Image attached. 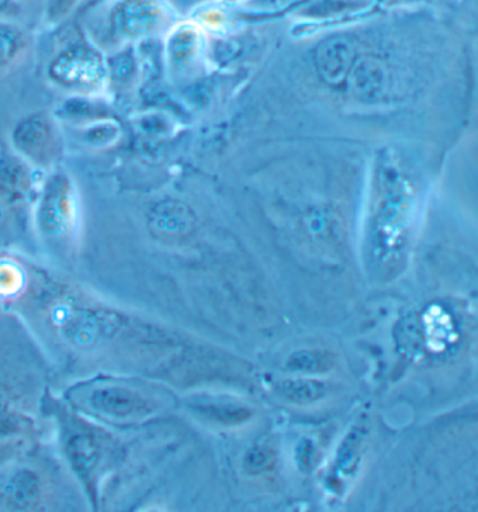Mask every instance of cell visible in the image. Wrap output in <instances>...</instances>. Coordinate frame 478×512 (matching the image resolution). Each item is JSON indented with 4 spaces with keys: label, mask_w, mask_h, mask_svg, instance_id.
<instances>
[{
    "label": "cell",
    "mask_w": 478,
    "mask_h": 512,
    "mask_svg": "<svg viewBox=\"0 0 478 512\" xmlns=\"http://www.w3.org/2000/svg\"><path fill=\"white\" fill-rule=\"evenodd\" d=\"M277 462V455L270 448L256 447L251 448L244 455L243 468L250 475H260L274 468Z\"/></svg>",
    "instance_id": "14"
},
{
    "label": "cell",
    "mask_w": 478,
    "mask_h": 512,
    "mask_svg": "<svg viewBox=\"0 0 478 512\" xmlns=\"http://www.w3.org/2000/svg\"><path fill=\"white\" fill-rule=\"evenodd\" d=\"M59 444L68 469L82 484L90 503L99 505L101 486L127 455V447L110 427L87 419L62 404L55 412Z\"/></svg>",
    "instance_id": "2"
},
{
    "label": "cell",
    "mask_w": 478,
    "mask_h": 512,
    "mask_svg": "<svg viewBox=\"0 0 478 512\" xmlns=\"http://www.w3.org/2000/svg\"><path fill=\"white\" fill-rule=\"evenodd\" d=\"M285 367L292 374H327L336 367V355L326 350H300L288 358Z\"/></svg>",
    "instance_id": "10"
},
{
    "label": "cell",
    "mask_w": 478,
    "mask_h": 512,
    "mask_svg": "<svg viewBox=\"0 0 478 512\" xmlns=\"http://www.w3.org/2000/svg\"><path fill=\"white\" fill-rule=\"evenodd\" d=\"M16 38L6 30H0V64L9 61L15 54Z\"/></svg>",
    "instance_id": "15"
},
{
    "label": "cell",
    "mask_w": 478,
    "mask_h": 512,
    "mask_svg": "<svg viewBox=\"0 0 478 512\" xmlns=\"http://www.w3.org/2000/svg\"><path fill=\"white\" fill-rule=\"evenodd\" d=\"M29 173L17 159H5L0 162V193L17 200L22 198L29 187Z\"/></svg>",
    "instance_id": "13"
},
{
    "label": "cell",
    "mask_w": 478,
    "mask_h": 512,
    "mask_svg": "<svg viewBox=\"0 0 478 512\" xmlns=\"http://www.w3.org/2000/svg\"><path fill=\"white\" fill-rule=\"evenodd\" d=\"M197 413L205 419L223 424V426H237V424L246 423L253 412L249 407L240 406L232 403H200L197 407Z\"/></svg>",
    "instance_id": "12"
},
{
    "label": "cell",
    "mask_w": 478,
    "mask_h": 512,
    "mask_svg": "<svg viewBox=\"0 0 478 512\" xmlns=\"http://www.w3.org/2000/svg\"><path fill=\"white\" fill-rule=\"evenodd\" d=\"M330 388L326 382L314 379H289L278 385L279 396L295 404H312L329 395Z\"/></svg>",
    "instance_id": "11"
},
{
    "label": "cell",
    "mask_w": 478,
    "mask_h": 512,
    "mask_svg": "<svg viewBox=\"0 0 478 512\" xmlns=\"http://www.w3.org/2000/svg\"><path fill=\"white\" fill-rule=\"evenodd\" d=\"M12 0H0V13L6 12L10 8Z\"/></svg>",
    "instance_id": "17"
},
{
    "label": "cell",
    "mask_w": 478,
    "mask_h": 512,
    "mask_svg": "<svg viewBox=\"0 0 478 512\" xmlns=\"http://www.w3.org/2000/svg\"><path fill=\"white\" fill-rule=\"evenodd\" d=\"M351 87L362 99H376L386 83L385 69L373 58L354 62L350 71Z\"/></svg>",
    "instance_id": "9"
},
{
    "label": "cell",
    "mask_w": 478,
    "mask_h": 512,
    "mask_svg": "<svg viewBox=\"0 0 478 512\" xmlns=\"http://www.w3.org/2000/svg\"><path fill=\"white\" fill-rule=\"evenodd\" d=\"M66 406L110 428L138 426L155 414L156 400L141 383L100 375L76 383L65 393Z\"/></svg>",
    "instance_id": "3"
},
{
    "label": "cell",
    "mask_w": 478,
    "mask_h": 512,
    "mask_svg": "<svg viewBox=\"0 0 478 512\" xmlns=\"http://www.w3.org/2000/svg\"><path fill=\"white\" fill-rule=\"evenodd\" d=\"M354 62V47L344 38L326 41L317 50V71L320 78L331 86H340L348 78Z\"/></svg>",
    "instance_id": "6"
},
{
    "label": "cell",
    "mask_w": 478,
    "mask_h": 512,
    "mask_svg": "<svg viewBox=\"0 0 478 512\" xmlns=\"http://www.w3.org/2000/svg\"><path fill=\"white\" fill-rule=\"evenodd\" d=\"M15 141L20 151L30 158L45 160L52 151L51 128L43 118L30 117L17 127Z\"/></svg>",
    "instance_id": "7"
},
{
    "label": "cell",
    "mask_w": 478,
    "mask_h": 512,
    "mask_svg": "<svg viewBox=\"0 0 478 512\" xmlns=\"http://www.w3.org/2000/svg\"><path fill=\"white\" fill-rule=\"evenodd\" d=\"M64 187L52 188L50 193L45 194L43 205H41L40 222L41 228L48 236H62L71 226L72 207L71 198L66 195Z\"/></svg>",
    "instance_id": "8"
},
{
    "label": "cell",
    "mask_w": 478,
    "mask_h": 512,
    "mask_svg": "<svg viewBox=\"0 0 478 512\" xmlns=\"http://www.w3.org/2000/svg\"><path fill=\"white\" fill-rule=\"evenodd\" d=\"M23 311L36 319L58 346L86 358L131 365L132 358L165 341L162 330L59 282H44L20 296Z\"/></svg>",
    "instance_id": "1"
},
{
    "label": "cell",
    "mask_w": 478,
    "mask_h": 512,
    "mask_svg": "<svg viewBox=\"0 0 478 512\" xmlns=\"http://www.w3.org/2000/svg\"><path fill=\"white\" fill-rule=\"evenodd\" d=\"M76 0H50V15L52 17L64 16L75 5Z\"/></svg>",
    "instance_id": "16"
},
{
    "label": "cell",
    "mask_w": 478,
    "mask_h": 512,
    "mask_svg": "<svg viewBox=\"0 0 478 512\" xmlns=\"http://www.w3.org/2000/svg\"><path fill=\"white\" fill-rule=\"evenodd\" d=\"M22 456L0 468V511L57 510L68 489L64 476L50 459Z\"/></svg>",
    "instance_id": "4"
},
{
    "label": "cell",
    "mask_w": 478,
    "mask_h": 512,
    "mask_svg": "<svg viewBox=\"0 0 478 512\" xmlns=\"http://www.w3.org/2000/svg\"><path fill=\"white\" fill-rule=\"evenodd\" d=\"M148 224L156 238L181 240L194 232L197 219L183 202L163 201L150 211Z\"/></svg>",
    "instance_id": "5"
}]
</instances>
